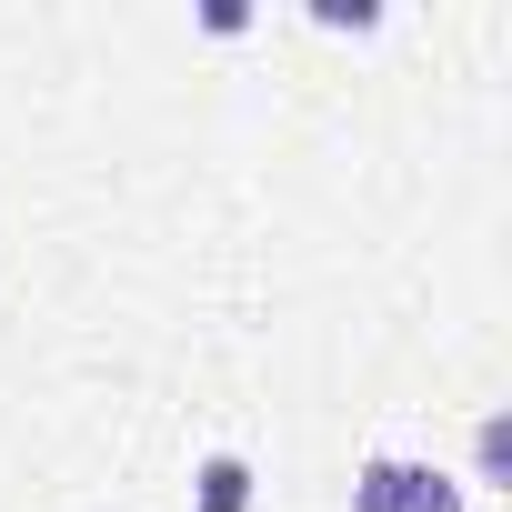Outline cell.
I'll return each mask as SVG.
<instances>
[{"mask_svg":"<svg viewBox=\"0 0 512 512\" xmlns=\"http://www.w3.org/2000/svg\"><path fill=\"white\" fill-rule=\"evenodd\" d=\"M251 502H262V472H251V452H201L191 462V512H251Z\"/></svg>","mask_w":512,"mask_h":512,"instance_id":"obj_1","label":"cell"},{"mask_svg":"<svg viewBox=\"0 0 512 512\" xmlns=\"http://www.w3.org/2000/svg\"><path fill=\"white\" fill-rule=\"evenodd\" d=\"M382 512H472V502H462L452 472H432V462H392V502H382Z\"/></svg>","mask_w":512,"mask_h":512,"instance_id":"obj_2","label":"cell"},{"mask_svg":"<svg viewBox=\"0 0 512 512\" xmlns=\"http://www.w3.org/2000/svg\"><path fill=\"white\" fill-rule=\"evenodd\" d=\"M472 482H512V422H502V412L472 422ZM472 482H462V492H472Z\"/></svg>","mask_w":512,"mask_h":512,"instance_id":"obj_3","label":"cell"},{"mask_svg":"<svg viewBox=\"0 0 512 512\" xmlns=\"http://www.w3.org/2000/svg\"><path fill=\"white\" fill-rule=\"evenodd\" d=\"M392 462H402V452H362V472H352V512H382V502H392Z\"/></svg>","mask_w":512,"mask_h":512,"instance_id":"obj_4","label":"cell"},{"mask_svg":"<svg viewBox=\"0 0 512 512\" xmlns=\"http://www.w3.org/2000/svg\"><path fill=\"white\" fill-rule=\"evenodd\" d=\"M312 21H322V31H352V41H372V31H382L372 0H312Z\"/></svg>","mask_w":512,"mask_h":512,"instance_id":"obj_5","label":"cell"},{"mask_svg":"<svg viewBox=\"0 0 512 512\" xmlns=\"http://www.w3.org/2000/svg\"><path fill=\"white\" fill-rule=\"evenodd\" d=\"M201 31H211V41H241V31H251V0H201Z\"/></svg>","mask_w":512,"mask_h":512,"instance_id":"obj_6","label":"cell"}]
</instances>
